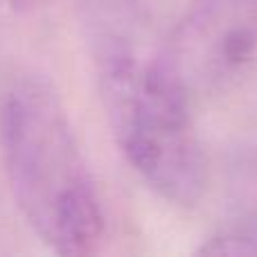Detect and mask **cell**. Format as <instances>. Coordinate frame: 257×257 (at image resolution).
Segmentation results:
<instances>
[{
    "label": "cell",
    "mask_w": 257,
    "mask_h": 257,
    "mask_svg": "<svg viewBox=\"0 0 257 257\" xmlns=\"http://www.w3.org/2000/svg\"><path fill=\"white\" fill-rule=\"evenodd\" d=\"M108 124L126 163L165 201L192 205L205 185V158L192 122V95L167 52L149 50L133 27H104L95 48Z\"/></svg>",
    "instance_id": "obj_2"
},
{
    "label": "cell",
    "mask_w": 257,
    "mask_h": 257,
    "mask_svg": "<svg viewBox=\"0 0 257 257\" xmlns=\"http://www.w3.org/2000/svg\"><path fill=\"white\" fill-rule=\"evenodd\" d=\"M0 156L16 208L52 253L88 255L104 237V210L66 108L36 75L0 93Z\"/></svg>",
    "instance_id": "obj_1"
},
{
    "label": "cell",
    "mask_w": 257,
    "mask_h": 257,
    "mask_svg": "<svg viewBox=\"0 0 257 257\" xmlns=\"http://www.w3.org/2000/svg\"><path fill=\"white\" fill-rule=\"evenodd\" d=\"M9 5H12L14 9H25V7H32V5H36L39 0H7Z\"/></svg>",
    "instance_id": "obj_4"
},
{
    "label": "cell",
    "mask_w": 257,
    "mask_h": 257,
    "mask_svg": "<svg viewBox=\"0 0 257 257\" xmlns=\"http://www.w3.org/2000/svg\"><path fill=\"white\" fill-rule=\"evenodd\" d=\"M167 59L190 95L230 86L257 59V0H194Z\"/></svg>",
    "instance_id": "obj_3"
}]
</instances>
